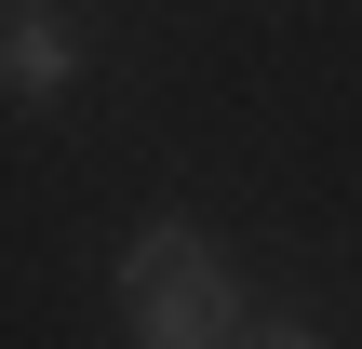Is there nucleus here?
<instances>
[{"instance_id":"obj_2","label":"nucleus","mask_w":362,"mask_h":349,"mask_svg":"<svg viewBox=\"0 0 362 349\" xmlns=\"http://www.w3.org/2000/svg\"><path fill=\"white\" fill-rule=\"evenodd\" d=\"M67 67H81V40H67V27H54V13H13V40H0V81H13V94H27V108H40V94H54V81H67Z\"/></svg>"},{"instance_id":"obj_1","label":"nucleus","mask_w":362,"mask_h":349,"mask_svg":"<svg viewBox=\"0 0 362 349\" xmlns=\"http://www.w3.org/2000/svg\"><path fill=\"white\" fill-rule=\"evenodd\" d=\"M121 309H134V349H242V282L202 229H134L121 256Z\"/></svg>"},{"instance_id":"obj_3","label":"nucleus","mask_w":362,"mask_h":349,"mask_svg":"<svg viewBox=\"0 0 362 349\" xmlns=\"http://www.w3.org/2000/svg\"><path fill=\"white\" fill-rule=\"evenodd\" d=\"M242 349H322V336H309V323H255Z\"/></svg>"}]
</instances>
